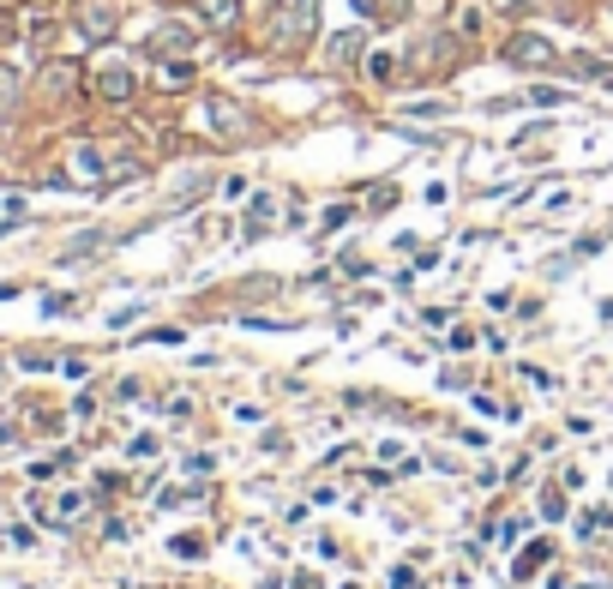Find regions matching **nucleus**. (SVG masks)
I'll use <instances>...</instances> for the list:
<instances>
[{"instance_id":"nucleus-10","label":"nucleus","mask_w":613,"mask_h":589,"mask_svg":"<svg viewBox=\"0 0 613 589\" xmlns=\"http://www.w3.org/2000/svg\"><path fill=\"white\" fill-rule=\"evenodd\" d=\"M211 121H217L223 132H241V115H235V109H228L223 97H211Z\"/></svg>"},{"instance_id":"nucleus-3","label":"nucleus","mask_w":613,"mask_h":589,"mask_svg":"<svg viewBox=\"0 0 613 589\" xmlns=\"http://www.w3.org/2000/svg\"><path fill=\"white\" fill-rule=\"evenodd\" d=\"M97 90H102L109 102H127V97H132V72H127V67H102V72H97Z\"/></svg>"},{"instance_id":"nucleus-8","label":"nucleus","mask_w":613,"mask_h":589,"mask_svg":"<svg viewBox=\"0 0 613 589\" xmlns=\"http://www.w3.org/2000/svg\"><path fill=\"white\" fill-rule=\"evenodd\" d=\"M72 169L97 181V174H102V151H90V144H79V151H72Z\"/></svg>"},{"instance_id":"nucleus-9","label":"nucleus","mask_w":613,"mask_h":589,"mask_svg":"<svg viewBox=\"0 0 613 589\" xmlns=\"http://www.w3.org/2000/svg\"><path fill=\"white\" fill-rule=\"evenodd\" d=\"M547 560V542H535V547H529V553H517V565H512V577H517V584H523V577L529 572H535V565H542Z\"/></svg>"},{"instance_id":"nucleus-2","label":"nucleus","mask_w":613,"mask_h":589,"mask_svg":"<svg viewBox=\"0 0 613 589\" xmlns=\"http://www.w3.org/2000/svg\"><path fill=\"white\" fill-rule=\"evenodd\" d=\"M313 13H319V0H295V6H289V18L277 13V37H283V43L307 37V30H313Z\"/></svg>"},{"instance_id":"nucleus-5","label":"nucleus","mask_w":613,"mask_h":589,"mask_svg":"<svg viewBox=\"0 0 613 589\" xmlns=\"http://www.w3.org/2000/svg\"><path fill=\"white\" fill-rule=\"evenodd\" d=\"M199 18L223 30V25H235V18H241V0H199Z\"/></svg>"},{"instance_id":"nucleus-4","label":"nucleus","mask_w":613,"mask_h":589,"mask_svg":"<svg viewBox=\"0 0 613 589\" xmlns=\"http://www.w3.org/2000/svg\"><path fill=\"white\" fill-rule=\"evenodd\" d=\"M79 25H85V37H97V43H102V37H114V6H102V0H97V6L79 13Z\"/></svg>"},{"instance_id":"nucleus-6","label":"nucleus","mask_w":613,"mask_h":589,"mask_svg":"<svg viewBox=\"0 0 613 589\" xmlns=\"http://www.w3.org/2000/svg\"><path fill=\"white\" fill-rule=\"evenodd\" d=\"M186 48H193V30L186 25H163L157 30V55H186Z\"/></svg>"},{"instance_id":"nucleus-11","label":"nucleus","mask_w":613,"mask_h":589,"mask_svg":"<svg viewBox=\"0 0 613 589\" xmlns=\"http://www.w3.org/2000/svg\"><path fill=\"white\" fill-rule=\"evenodd\" d=\"M163 85H169V90L193 85V67H186V60H169V67H163Z\"/></svg>"},{"instance_id":"nucleus-14","label":"nucleus","mask_w":613,"mask_h":589,"mask_svg":"<svg viewBox=\"0 0 613 589\" xmlns=\"http://www.w3.org/2000/svg\"><path fill=\"white\" fill-rule=\"evenodd\" d=\"M0 139H6V121H0Z\"/></svg>"},{"instance_id":"nucleus-15","label":"nucleus","mask_w":613,"mask_h":589,"mask_svg":"<svg viewBox=\"0 0 613 589\" xmlns=\"http://www.w3.org/2000/svg\"><path fill=\"white\" fill-rule=\"evenodd\" d=\"M0 235H6V223H0Z\"/></svg>"},{"instance_id":"nucleus-1","label":"nucleus","mask_w":613,"mask_h":589,"mask_svg":"<svg viewBox=\"0 0 613 589\" xmlns=\"http://www.w3.org/2000/svg\"><path fill=\"white\" fill-rule=\"evenodd\" d=\"M505 60H512V67H554V43L535 37V30H523V37H512Z\"/></svg>"},{"instance_id":"nucleus-13","label":"nucleus","mask_w":613,"mask_h":589,"mask_svg":"<svg viewBox=\"0 0 613 589\" xmlns=\"http://www.w3.org/2000/svg\"><path fill=\"white\" fill-rule=\"evenodd\" d=\"M18 97V79H13V72H6V67H0V109H6V102H13Z\"/></svg>"},{"instance_id":"nucleus-7","label":"nucleus","mask_w":613,"mask_h":589,"mask_svg":"<svg viewBox=\"0 0 613 589\" xmlns=\"http://www.w3.org/2000/svg\"><path fill=\"white\" fill-rule=\"evenodd\" d=\"M361 55V30H337L331 37V60H355Z\"/></svg>"},{"instance_id":"nucleus-12","label":"nucleus","mask_w":613,"mask_h":589,"mask_svg":"<svg viewBox=\"0 0 613 589\" xmlns=\"http://www.w3.org/2000/svg\"><path fill=\"white\" fill-rule=\"evenodd\" d=\"M529 102H542V109H559V102H565V90H554V85H535V90H529Z\"/></svg>"}]
</instances>
